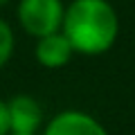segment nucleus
<instances>
[{
	"label": "nucleus",
	"mask_w": 135,
	"mask_h": 135,
	"mask_svg": "<svg viewBox=\"0 0 135 135\" xmlns=\"http://www.w3.org/2000/svg\"><path fill=\"white\" fill-rule=\"evenodd\" d=\"M119 20L108 0H72L63 14L61 34L74 52L97 56L113 47Z\"/></svg>",
	"instance_id": "1"
},
{
	"label": "nucleus",
	"mask_w": 135,
	"mask_h": 135,
	"mask_svg": "<svg viewBox=\"0 0 135 135\" xmlns=\"http://www.w3.org/2000/svg\"><path fill=\"white\" fill-rule=\"evenodd\" d=\"M63 14L65 7L61 0H20L16 9L20 27L34 38L61 32Z\"/></svg>",
	"instance_id": "2"
},
{
	"label": "nucleus",
	"mask_w": 135,
	"mask_h": 135,
	"mask_svg": "<svg viewBox=\"0 0 135 135\" xmlns=\"http://www.w3.org/2000/svg\"><path fill=\"white\" fill-rule=\"evenodd\" d=\"M9 115V133L36 135L43 124V108L32 95H16L7 101Z\"/></svg>",
	"instance_id": "3"
},
{
	"label": "nucleus",
	"mask_w": 135,
	"mask_h": 135,
	"mask_svg": "<svg viewBox=\"0 0 135 135\" xmlns=\"http://www.w3.org/2000/svg\"><path fill=\"white\" fill-rule=\"evenodd\" d=\"M43 135H108L92 115L81 110H63L50 119Z\"/></svg>",
	"instance_id": "4"
},
{
	"label": "nucleus",
	"mask_w": 135,
	"mask_h": 135,
	"mask_svg": "<svg viewBox=\"0 0 135 135\" xmlns=\"http://www.w3.org/2000/svg\"><path fill=\"white\" fill-rule=\"evenodd\" d=\"M74 50L68 43V38L61 32L36 38V47H34V56L38 61V65L47 68V70H59V68L68 65L72 59Z\"/></svg>",
	"instance_id": "5"
},
{
	"label": "nucleus",
	"mask_w": 135,
	"mask_h": 135,
	"mask_svg": "<svg viewBox=\"0 0 135 135\" xmlns=\"http://www.w3.org/2000/svg\"><path fill=\"white\" fill-rule=\"evenodd\" d=\"M14 47H16V36L11 25L5 18H0V70L11 61L14 56Z\"/></svg>",
	"instance_id": "6"
},
{
	"label": "nucleus",
	"mask_w": 135,
	"mask_h": 135,
	"mask_svg": "<svg viewBox=\"0 0 135 135\" xmlns=\"http://www.w3.org/2000/svg\"><path fill=\"white\" fill-rule=\"evenodd\" d=\"M0 135H9V115L5 99H0Z\"/></svg>",
	"instance_id": "7"
},
{
	"label": "nucleus",
	"mask_w": 135,
	"mask_h": 135,
	"mask_svg": "<svg viewBox=\"0 0 135 135\" xmlns=\"http://www.w3.org/2000/svg\"><path fill=\"white\" fill-rule=\"evenodd\" d=\"M7 2H9V0H0V7H2V5H7Z\"/></svg>",
	"instance_id": "8"
},
{
	"label": "nucleus",
	"mask_w": 135,
	"mask_h": 135,
	"mask_svg": "<svg viewBox=\"0 0 135 135\" xmlns=\"http://www.w3.org/2000/svg\"><path fill=\"white\" fill-rule=\"evenodd\" d=\"M9 135H20V133H9Z\"/></svg>",
	"instance_id": "9"
}]
</instances>
